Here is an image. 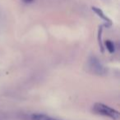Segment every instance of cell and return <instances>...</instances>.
Returning a JSON list of instances; mask_svg holds the SVG:
<instances>
[{
    "instance_id": "1",
    "label": "cell",
    "mask_w": 120,
    "mask_h": 120,
    "mask_svg": "<svg viewBox=\"0 0 120 120\" xmlns=\"http://www.w3.org/2000/svg\"><path fill=\"white\" fill-rule=\"evenodd\" d=\"M92 109L95 114L104 116V117L110 118L111 119L117 120L119 119V111L106 105L102 104V103H95L93 105Z\"/></svg>"
},
{
    "instance_id": "2",
    "label": "cell",
    "mask_w": 120,
    "mask_h": 120,
    "mask_svg": "<svg viewBox=\"0 0 120 120\" xmlns=\"http://www.w3.org/2000/svg\"><path fill=\"white\" fill-rule=\"evenodd\" d=\"M89 65H90V68L91 69V70L97 74H103L106 72V70L104 67V65L95 56L91 57L89 60Z\"/></svg>"
},
{
    "instance_id": "3",
    "label": "cell",
    "mask_w": 120,
    "mask_h": 120,
    "mask_svg": "<svg viewBox=\"0 0 120 120\" xmlns=\"http://www.w3.org/2000/svg\"><path fill=\"white\" fill-rule=\"evenodd\" d=\"M91 9H92V11H94L95 13H96V14H97L99 17L102 18V19L105 21L106 24L109 25V26H110V25H112V21H111V20L109 19L108 16H106L104 14V11H103L102 10L99 9V8H95V7H92V8H91Z\"/></svg>"
},
{
    "instance_id": "4",
    "label": "cell",
    "mask_w": 120,
    "mask_h": 120,
    "mask_svg": "<svg viewBox=\"0 0 120 120\" xmlns=\"http://www.w3.org/2000/svg\"><path fill=\"white\" fill-rule=\"evenodd\" d=\"M31 119L32 120H59L44 114H34L31 115Z\"/></svg>"
},
{
    "instance_id": "5",
    "label": "cell",
    "mask_w": 120,
    "mask_h": 120,
    "mask_svg": "<svg viewBox=\"0 0 120 120\" xmlns=\"http://www.w3.org/2000/svg\"><path fill=\"white\" fill-rule=\"evenodd\" d=\"M104 46L107 48V50L109 51L110 53H114V51H115V48H114V44L112 41L110 40H107V41L104 42Z\"/></svg>"
},
{
    "instance_id": "6",
    "label": "cell",
    "mask_w": 120,
    "mask_h": 120,
    "mask_svg": "<svg viewBox=\"0 0 120 120\" xmlns=\"http://www.w3.org/2000/svg\"><path fill=\"white\" fill-rule=\"evenodd\" d=\"M101 35H102V27L99 28V32H98V42H99V48L101 49L102 52H104V47H103V43L101 40Z\"/></svg>"
},
{
    "instance_id": "7",
    "label": "cell",
    "mask_w": 120,
    "mask_h": 120,
    "mask_svg": "<svg viewBox=\"0 0 120 120\" xmlns=\"http://www.w3.org/2000/svg\"><path fill=\"white\" fill-rule=\"evenodd\" d=\"M23 1H24L25 3H30V2H32L33 0H23Z\"/></svg>"
}]
</instances>
